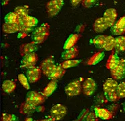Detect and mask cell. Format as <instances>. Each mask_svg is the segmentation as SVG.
I'll return each instance as SVG.
<instances>
[{
	"label": "cell",
	"instance_id": "43",
	"mask_svg": "<svg viewBox=\"0 0 125 121\" xmlns=\"http://www.w3.org/2000/svg\"><path fill=\"white\" fill-rule=\"evenodd\" d=\"M56 121L54 120L53 119H52V118H49V119H43V120H40V121Z\"/></svg>",
	"mask_w": 125,
	"mask_h": 121
},
{
	"label": "cell",
	"instance_id": "35",
	"mask_svg": "<svg viewBox=\"0 0 125 121\" xmlns=\"http://www.w3.org/2000/svg\"><path fill=\"white\" fill-rule=\"evenodd\" d=\"M1 121H18L17 116L12 114L3 113L1 116Z\"/></svg>",
	"mask_w": 125,
	"mask_h": 121
},
{
	"label": "cell",
	"instance_id": "36",
	"mask_svg": "<svg viewBox=\"0 0 125 121\" xmlns=\"http://www.w3.org/2000/svg\"><path fill=\"white\" fill-rule=\"evenodd\" d=\"M98 0H83L82 5L83 7L86 8H90L93 7L97 3Z\"/></svg>",
	"mask_w": 125,
	"mask_h": 121
},
{
	"label": "cell",
	"instance_id": "30",
	"mask_svg": "<svg viewBox=\"0 0 125 121\" xmlns=\"http://www.w3.org/2000/svg\"><path fill=\"white\" fill-rule=\"evenodd\" d=\"M14 12L20 17V19L25 18L29 14V7L28 5L18 6L15 8Z\"/></svg>",
	"mask_w": 125,
	"mask_h": 121
},
{
	"label": "cell",
	"instance_id": "19",
	"mask_svg": "<svg viewBox=\"0 0 125 121\" xmlns=\"http://www.w3.org/2000/svg\"><path fill=\"white\" fill-rule=\"evenodd\" d=\"M80 39V35L78 34H72L71 35H70L69 37L67 39V40L65 42L64 44V50H68L75 46L78 40Z\"/></svg>",
	"mask_w": 125,
	"mask_h": 121
},
{
	"label": "cell",
	"instance_id": "9",
	"mask_svg": "<svg viewBox=\"0 0 125 121\" xmlns=\"http://www.w3.org/2000/svg\"><path fill=\"white\" fill-rule=\"evenodd\" d=\"M38 60V57L36 53H30L23 56L21 61V67L30 69L31 67H36V64Z\"/></svg>",
	"mask_w": 125,
	"mask_h": 121
},
{
	"label": "cell",
	"instance_id": "6",
	"mask_svg": "<svg viewBox=\"0 0 125 121\" xmlns=\"http://www.w3.org/2000/svg\"><path fill=\"white\" fill-rule=\"evenodd\" d=\"M67 110L66 107L62 104H58L52 106V108L50 110V116L52 119H53L55 121H60L66 115Z\"/></svg>",
	"mask_w": 125,
	"mask_h": 121
},
{
	"label": "cell",
	"instance_id": "18",
	"mask_svg": "<svg viewBox=\"0 0 125 121\" xmlns=\"http://www.w3.org/2000/svg\"><path fill=\"white\" fill-rule=\"evenodd\" d=\"M108 28V26L107 24L106 23L103 17L96 19L93 24V30L96 33H101L102 32L106 30Z\"/></svg>",
	"mask_w": 125,
	"mask_h": 121
},
{
	"label": "cell",
	"instance_id": "3",
	"mask_svg": "<svg viewBox=\"0 0 125 121\" xmlns=\"http://www.w3.org/2000/svg\"><path fill=\"white\" fill-rule=\"evenodd\" d=\"M82 80H76L69 83L65 87V93L69 97H74L78 95L82 92Z\"/></svg>",
	"mask_w": 125,
	"mask_h": 121
},
{
	"label": "cell",
	"instance_id": "14",
	"mask_svg": "<svg viewBox=\"0 0 125 121\" xmlns=\"http://www.w3.org/2000/svg\"><path fill=\"white\" fill-rule=\"evenodd\" d=\"M38 49V45L33 42H30V43H25V44H21L20 48V53L23 57L26 54L32 53H36Z\"/></svg>",
	"mask_w": 125,
	"mask_h": 121
},
{
	"label": "cell",
	"instance_id": "39",
	"mask_svg": "<svg viewBox=\"0 0 125 121\" xmlns=\"http://www.w3.org/2000/svg\"><path fill=\"white\" fill-rule=\"evenodd\" d=\"M82 1H83V0H70V1L72 5L75 6V7L80 5V3H82Z\"/></svg>",
	"mask_w": 125,
	"mask_h": 121
},
{
	"label": "cell",
	"instance_id": "12",
	"mask_svg": "<svg viewBox=\"0 0 125 121\" xmlns=\"http://www.w3.org/2000/svg\"><path fill=\"white\" fill-rule=\"evenodd\" d=\"M42 71L40 67H33L28 69L26 72V76L30 83H36L41 78Z\"/></svg>",
	"mask_w": 125,
	"mask_h": 121
},
{
	"label": "cell",
	"instance_id": "27",
	"mask_svg": "<svg viewBox=\"0 0 125 121\" xmlns=\"http://www.w3.org/2000/svg\"><path fill=\"white\" fill-rule=\"evenodd\" d=\"M104 53H103V52L96 53L90 58L89 60L87 61V65H96L98 63H99L104 58Z\"/></svg>",
	"mask_w": 125,
	"mask_h": 121
},
{
	"label": "cell",
	"instance_id": "1",
	"mask_svg": "<svg viewBox=\"0 0 125 121\" xmlns=\"http://www.w3.org/2000/svg\"><path fill=\"white\" fill-rule=\"evenodd\" d=\"M118 83L112 78H109L103 83V90L106 98L111 102H116L120 100L117 94Z\"/></svg>",
	"mask_w": 125,
	"mask_h": 121
},
{
	"label": "cell",
	"instance_id": "28",
	"mask_svg": "<svg viewBox=\"0 0 125 121\" xmlns=\"http://www.w3.org/2000/svg\"><path fill=\"white\" fill-rule=\"evenodd\" d=\"M115 42L116 40L115 37L112 36H106L103 45V49L107 51H111L113 49H115Z\"/></svg>",
	"mask_w": 125,
	"mask_h": 121
},
{
	"label": "cell",
	"instance_id": "20",
	"mask_svg": "<svg viewBox=\"0 0 125 121\" xmlns=\"http://www.w3.org/2000/svg\"><path fill=\"white\" fill-rule=\"evenodd\" d=\"M120 61V59L118 56V54L116 53H113L110 54L109 58L108 59L106 67L108 69H113L114 68H115V67L117 66L118 64L119 63Z\"/></svg>",
	"mask_w": 125,
	"mask_h": 121
},
{
	"label": "cell",
	"instance_id": "44",
	"mask_svg": "<svg viewBox=\"0 0 125 121\" xmlns=\"http://www.w3.org/2000/svg\"><path fill=\"white\" fill-rule=\"evenodd\" d=\"M9 0H2V4L3 5H6V3H8Z\"/></svg>",
	"mask_w": 125,
	"mask_h": 121
},
{
	"label": "cell",
	"instance_id": "38",
	"mask_svg": "<svg viewBox=\"0 0 125 121\" xmlns=\"http://www.w3.org/2000/svg\"><path fill=\"white\" fill-rule=\"evenodd\" d=\"M20 32H24V33L28 34L29 33L31 32L32 31L34 30L33 28H31V27H29V26H27L26 25H20Z\"/></svg>",
	"mask_w": 125,
	"mask_h": 121
},
{
	"label": "cell",
	"instance_id": "32",
	"mask_svg": "<svg viewBox=\"0 0 125 121\" xmlns=\"http://www.w3.org/2000/svg\"><path fill=\"white\" fill-rule=\"evenodd\" d=\"M106 37V35H98L91 40V43L94 44L97 49H103Z\"/></svg>",
	"mask_w": 125,
	"mask_h": 121
},
{
	"label": "cell",
	"instance_id": "15",
	"mask_svg": "<svg viewBox=\"0 0 125 121\" xmlns=\"http://www.w3.org/2000/svg\"><path fill=\"white\" fill-rule=\"evenodd\" d=\"M94 111L98 118L102 120H110L113 117V114L112 112L106 108L95 107Z\"/></svg>",
	"mask_w": 125,
	"mask_h": 121
},
{
	"label": "cell",
	"instance_id": "25",
	"mask_svg": "<svg viewBox=\"0 0 125 121\" xmlns=\"http://www.w3.org/2000/svg\"><path fill=\"white\" fill-rule=\"evenodd\" d=\"M57 87H58V83L56 82V81L51 80L48 83V84L46 85L45 88L43 89L42 94L46 97H49V96L52 95V94L56 91Z\"/></svg>",
	"mask_w": 125,
	"mask_h": 121
},
{
	"label": "cell",
	"instance_id": "29",
	"mask_svg": "<svg viewBox=\"0 0 125 121\" xmlns=\"http://www.w3.org/2000/svg\"><path fill=\"white\" fill-rule=\"evenodd\" d=\"M5 23L8 24H19L20 22V18L16 13L13 12H10L5 15L4 18Z\"/></svg>",
	"mask_w": 125,
	"mask_h": 121
},
{
	"label": "cell",
	"instance_id": "24",
	"mask_svg": "<svg viewBox=\"0 0 125 121\" xmlns=\"http://www.w3.org/2000/svg\"><path fill=\"white\" fill-rule=\"evenodd\" d=\"M38 23V20L37 18L28 15V16H26L25 18L20 19V25H26V26H29V27L33 28V27L37 26Z\"/></svg>",
	"mask_w": 125,
	"mask_h": 121
},
{
	"label": "cell",
	"instance_id": "46",
	"mask_svg": "<svg viewBox=\"0 0 125 121\" xmlns=\"http://www.w3.org/2000/svg\"><path fill=\"white\" fill-rule=\"evenodd\" d=\"M123 110H124V111H125V102L124 103V104H123Z\"/></svg>",
	"mask_w": 125,
	"mask_h": 121
},
{
	"label": "cell",
	"instance_id": "41",
	"mask_svg": "<svg viewBox=\"0 0 125 121\" xmlns=\"http://www.w3.org/2000/svg\"><path fill=\"white\" fill-rule=\"evenodd\" d=\"M45 108L42 106H38L37 107V112H43Z\"/></svg>",
	"mask_w": 125,
	"mask_h": 121
},
{
	"label": "cell",
	"instance_id": "42",
	"mask_svg": "<svg viewBox=\"0 0 125 121\" xmlns=\"http://www.w3.org/2000/svg\"><path fill=\"white\" fill-rule=\"evenodd\" d=\"M84 29V26L83 25H79L76 28V30L78 31V32H83Z\"/></svg>",
	"mask_w": 125,
	"mask_h": 121
},
{
	"label": "cell",
	"instance_id": "23",
	"mask_svg": "<svg viewBox=\"0 0 125 121\" xmlns=\"http://www.w3.org/2000/svg\"><path fill=\"white\" fill-rule=\"evenodd\" d=\"M20 26L19 24H3L2 26V30L3 32L7 34H13L19 32Z\"/></svg>",
	"mask_w": 125,
	"mask_h": 121
},
{
	"label": "cell",
	"instance_id": "45",
	"mask_svg": "<svg viewBox=\"0 0 125 121\" xmlns=\"http://www.w3.org/2000/svg\"><path fill=\"white\" fill-rule=\"evenodd\" d=\"M24 121H33V119L32 118H27Z\"/></svg>",
	"mask_w": 125,
	"mask_h": 121
},
{
	"label": "cell",
	"instance_id": "40",
	"mask_svg": "<svg viewBox=\"0 0 125 121\" xmlns=\"http://www.w3.org/2000/svg\"><path fill=\"white\" fill-rule=\"evenodd\" d=\"M27 36H28L27 34L24 33V32H19L18 34V39H24Z\"/></svg>",
	"mask_w": 125,
	"mask_h": 121
},
{
	"label": "cell",
	"instance_id": "7",
	"mask_svg": "<svg viewBox=\"0 0 125 121\" xmlns=\"http://www.w3.org/2000/svg\"><path fill=\"white\" fill-rule=\"evenodd\" d=\"M56 65L53 57H49L42 62L40 67L42 71V74L47 77H49L56 67Z\"/></svg>",
	"mask_w": 125,
	"mask_h": 121
},
{
	"label": "cell",
	"instance_id": "8",
	"mask_svg": "<svg viewBox=\"0 0 125 121\" xmlns=\"http://www.w3.org/2000/svg\"><path fill=\"white\" fill-rule=\"evenodd\" d=\"M112 79L115 80H123L125 78V60L121 59L116 67L110 70Z\"/></svg>",
	"mask_w": 125,
	"mask_h": 121
},
{
	"label": "cell",
	"instance_id": "26",
	"mask_svg": "<svg viewBox=\"0 0 125 121\" xmlns=\"http://www.w3.org/2000/svg\"><path fill=\"white\" fill-rule=\"evenodd\" d=\"M115 51L116 53H123L125 51V36H119L115 38Z\"/></svg>",
	"mask_w": 125,
	"mask_h": 121
},
{
	"label": "cell",
	"instance_id": "33",
	"mask_svg": "<svg viewBox=\"0 0 125 121\" xmlns=\"http://www.w3.org/2000/svg\"><path fill=\"white\" fill-rule=\"evenodd\" d=\"M18 80L20 82V83L22 85L23 88L26 89L27 90H29L30 88V85L29 83V80H28L27 76L25 75H23V73H20L19 74L18 76Z\"/></svg>",
	"mask_w": 125,
	"mask_h": 121
},
{
	"label": "cell",
	"instance_id": "17",
	"mask_svg": "<svg viewBox=\"0 0 125 121\" xmlns=\"http://www.w3.org/2000/svg\"><path fill=\"white\" fill-rule=\"evenodd\" d=\"M65 73H66V69L63 67H62L60 65H56L53 71L52 72L48 78L50 80L56 81V80L61 79L62 77L65 75Z\"/></svg>",
	"mask_w": 125,
	"mask_h": 121
},
{
	"label": "cell",
	"instance_id": "4",
	"mask_svg": "<svg viewBox=\"0 0 125 121\" xmlns=\"http://www.w3.org/2000/svg\"><path fill=\"white\" fill-rule=\"evenodd\" d=\"M64 0H50L46 5V11L49 17H54L60 12L64 6Z\"/></svg>",
	"mask_w": 125,
	"mask_h": 121
},
{
	"label": "cell",
	"instance_id": "10",
	"mask_svg": "<svg viewBox=\"0 0 125 121\" xmlns=\"http://www.w3.org/2000/svg\"><path fill=\"white\" fill-rule=\"evenodd\" d=\"M96 83L92 78L88 77L82 83V92L85 95H91L95 92Z\"/></svg>",
	"mask_w": 125,
	"mask_h": 121
},
{
	"label": "cell",
	"instance_id": "5",
	"mask_svg": "<svg viewBox=\"0 0 125 121\" xmlns=\"http://www.w3.org/2000/svg\"><path fill=\"white\" fill-rule=\"evenodd\" d=\"M46 96L42 93L31 91L27 94L26 102L34 106H40L46 101Z\"/></svg>",
	"mask_w": 125,
	"mask_h": 121
},
{
	"label": "cell",
	"instance_id": "16",
	"mask_svg": "<svg viewBox=\"0 0 125 121\" xmlns=\"http://www.w3.org/2000/svg\"><path fill=\"white\" fill-rule=\"evenodd\" d=\"M78 55V49L77 46H74L71 49L68 50H64V51L62 53V58L64 61L67 60H72L76 58Z\"/></svg>",
	"mask_w": 125,
	"mask_h": 121
},
{
	"label": "cell",
	"instance_id": "13",
	"mask_svg": "<svg viewBox=\"0 0 125 121\" xmlns=\"http://www.w3.org/2000/svg\"><path fill=\"white\" fill-rule=\"evenodd\" d=\"M111 32L115 36H122L125 34V16L121 17L111 27Z\"/></svg>",
	"mask_w": 125,
	"mask_h": 121
},
{
	"label": "cell",
	"instance_id": "22",
	"mask_svg": "<svg viewBox=\"0 0 125 121\" xmlns=\"http://www.w3.org/2000/svg\"><path fill=\"white\" fill-rule=\"evenodd\" d=\"M1 88L4 92L7 94H11L15 91L16 88V83L13 80H5L3 81Z\"/></svg>",
	"mask_w": 125,
	"mask_h": 121
},
{
	"label": "cell",
	"instance_id": "37",
	"mask_svg": "<svg viewBox=\"0 0 125 121\" xmlns=\"http://www.w3.org/2000/svg\"><path fill=\"white\" fill-rule=\"evenodd\" d=\"M98 121V118L96 116V114H95L94 111V112H91L87 114L86 116H85L84 121Z\"/></svg>",
	"mask_w": 125,
	"mask_h": 121
},
{
	"label": "cell",
	"instance_id": "31",
	"mask_svg": "<svg viewBox=\"0 0 125 121\" xmlns=\"http://www.w3.org/2000/svg\"><path fill=\"white\" fill-rule=\"evenodd\" d=\"M82 60L80 59H72V60H67V61H64L62 63H60V66L63 67L65 69L72 68V67H74L78 66V65L81 63Z\"/></svg>",
	"mask_w": 125,
	"mask_h": 121
},
{
	"label": "cell",
	"instance_id": "21",
	"mask_svg": "<svg viewBox=\"0 0 125 121\" xmlns=\"http://www.w3.org/2000/svg\"><path fill=\"white\" fill-rule=\"evenodd\" d=\"M37 107L38 106H33L30 104L28 103L26 101L21 104L20 108V113L23 114H26V115L31 114L35 112H37Z\"/></svg>",
	"mask_w": 125,
	"mask_h": 121
},
{
	"label": "cell",
	"instance_id": "11",
	"mask_svg": "<svg viewBox=\"0 0 125 121\" xmlns=\"http://www.w3.org/2000/svg\"><path fill=\"white\" fill-rule=\"evenodd\" d=\"M118 13L116 10L114 8H109L105 11L103 15V18L107 24L108 27H112L116 22Z\"/></svg>",
	"mask_w": 125,
	"mask_h": 121
},
{
	"label": "cell",
	"instance_id": "2",
	"mask_svg": "<svg viewBox=\"0 0 125 121\" xmlns=\"http://www.w3.org/2000/svg\"><path fill=\"white\" fill-rule=\"evenodd\" d=\"M50 25L48 23H43L33 31L32 40L37 44H42L46 41L50 35Z\"/></svg>",
	"mask_w": 125,
	"mask_h": 121
},
{
	"label": "cell",
	"instance_id": "34",
	"mask_svg": "<svg viewBox=\"0 0 125 121\" xmlns=\"http://www.w3.org/2000/svg\"><path fill=\"white\" fill-rule=\"evenodd\" d=\"M117 94L120 99L125 98V81L118 83L117 88Z\"/></svg>",
	"mask_w": 125,
	"mask_h": 121
}]
</instances>
